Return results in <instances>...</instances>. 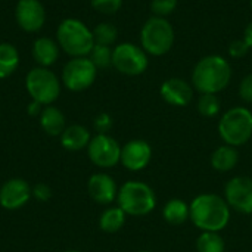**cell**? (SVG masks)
I'll use <instances>...</instances> for the list:
<instances>
[{"instance_id": "obj_1", "label": "cell", "mask_w": 252, "mask_h": 252, "mask_svg": "<svg viewBox=\"0 0 252 252\" xmlns=\"http://www.w3.org/2000/svg\"><path fill=\"white\" fill-rule=\"evenodd\" d=\"M190 208L192 223L202 232H220L230 221V207L226 199L216 193L198 195Z\"/></svg>"}, {"instance_id": "obj_2", "label": "cell", "mask_w": 252, "mask_h": 252, "mask_svg": "<svg viewBox=\"0 0 252 252\" xmlns=\"http://www.w3.org/2000/svg\"><path fill=\"white\" fill-rule=\"evenodd\" d=\"M232 80V66L229 61L220 55L202 58L193 68L192 86L201 94H217L223 92Z\"/></svg>"}, {"instance_id": "obj_3", "label": "cell", "mask_w": 252, "mask_h": 252, "mask_svg": "<svg viewBox=\"0 0 252 252\" xmlns=\"http://www.w3.org/2000/svg\"><path fill=\"white\" fill-rule=\"evenodd\" d=\"M56 41L71 58H86L94 46L93 31L77 18H66L59 24Z\"/></svg>"}, {"instance_id": "obj_4", "label": "cell", "mask_w": 252, "mask_h": 252, "mask_svg": "<svg viewBox=\"0 0 252 252\" xmlns=\"http://www.w3.org/2000/svg\"><path fill=\"white\" fill-rule=\"evenodd\" d=\"M118 207L133 217H143L154 211L157 205V196L151 186L143 182L130 180L124 183L117 195Z\"/></svg>"}, {"instance_id": "obj_5", "label": "cell", "mask_w": 252, "mask_h": 252, "mask_svg": "<svg viewBox=\"0 0 252 252\" xmlns=\"http://www.w3.org/2000/svg\"><path fill=\"white\" fill-rule=\"evenodd\" d=\"M219 134L229 146H242L252 137V112L245 106H235L223 114Z\"/></svg>"}, {"instance_id": "obj_6", "label": "cell", "mask_w": 252, "mask_h": 252, "mask_svg": "<svg viewBox=\"0 0 252 252\" xmlns=\"http://www.w3.org/2000/svg\"><path fill=\"white\" fill-rule=\"evenodd\" d=\"M174 28L161 16L149 18L140 31V46L152 56H164L174 44Z\"/></svg>"}, {"instance_id": "obj_7", "label": "cell", "mask_w": 252, "mask_h": 252, "mask_svg": "<svg viewBox=\"0 0 252 252\" xmlns=\"http://www.w3.org/2000/svg\"><path fill=\"white\" fill-rule=\"evenodd\" d=\"M25 87L31 99L43 106L52 105L61 94V80L52 69L44 66H35L28 71Z\"/></svg>"}, {"instance_id": "obj_8", "label": "cell", "mask_w": 252, "mask_h": 252, "mask_svg": "<svg viewBox=\"0 0 252 252\" xmlns=\"http://www.w3.org/2000/svg\"><path fill=\"white\" fill-rule=\"evenodd\" d=\"M148 53L142 49V46L121 43L112 49V66L124 75H140L148 69Z\"/></svg>"}, {"instance_id": "obj_9", "label": "cell", "mask_w": 252, "mask_h": 252, "mask_svg": "<svg viewBox=\"0 0 252 252\" xmlns=\"http://www.w3.org/2000/svg\"><path fill=\"white\" fill-rule=\"evenodd\" d=\"M97 68L86 58H71L62 69V83L71 92L87 90L96 80Z\"/></svg>"}, {"instance_id": "obj_10", "label": "cell", "mask_w": 252, "mask_h": 252, "mask_svg": "<svg viewBox=\"0 0 252 252\" xmlns=\"http://www.w3.org/2000/svg\"><path fill=\"white\" fill-rule=\"evenodd\" d=\"M87 154L96 167L111 168L121 159V146L109 134H96L87 146Z\"/></svg>"}, {"instance_id": "obj_11", "label": "cell", "mask_w": 252, "mask_h": 252, "mask_svg": "<svg viewBox=\"0 0 252 252\" xmlns=\"http://www.w3.org/2000/svg\"><path fill=\"white\" fill-rule=\"evenodd\" d=\"M224 199L230 208L242 214H252V179L236 176L224 186Z\"/></svg>"}, {"instance_id": "obj_12", "label": "cell", "mask_w": 252, "mask_h": 252, "mask_svg": "<svg viewBox=\"0 0 252 252\" xmlns=\"http://www.w3.org/2000/svg\"><path fill=\"white\" fill-rule=\"evenodd\" d=\"M15 19L21 30L27 32H37L44 27L46 9L40 0H18Z\"/></svg>"}, {"instance_id": "obj_13", "label": "cell", "mask_w": 252, "mask_h": 252, "mask_svg": "<svg viewBox=\"0 0 252 252\" xmlns=\"http://www.w3.org/2000/svg\"><path fill=\"white\" fill-rule=\"evenodd\" d=\"M152 158V148L148 142L136 139L127 142L121 148V159L120 162L128 171H140L151 162Z\"/></svg>"}, {"instance_id": "obj_14", "label": "cell", "mask_w": 252, "mask_h": 252, "mask_svg": "<svg viewBox=\"0 0 252 252\" xmlns=\"http://www.w3.org/2000/svg\"><path fill=\"white\" fill-rule=\"evenodd\" d=\"M32 189L22 179H10L0 188V205L4 210H19L31 198Z\"/></svg>"}, {"instance_id": "obj_15", "label": "cell", "mask_w": 252, "mask_h": 252, "mask_svg": "<svg viewBox=\"0 0 252 252\" xmlns=\"http://www.w3.org/2000/svg\"><path fill=\"white\" fill-rule=\"evenodd\" d=\"M159 93L171 106H188L193 99V86L183 78L171 77L161 84Z\"/></svg>"}, {"instance_id": "obj_16", "label": "cell", "mask_w": 252, "mask_h": 252, "mask_svg": "<svg viewBox=\"0 0 252 252\" xmlns=\"http://www.w3.org/2000/svg\"><path fill=\"white\" fill-rule=\"evenodd\" d=\"M87 190L90 198L100 204V205H109L114 202V199L118 195L115 180L105 173H96L89 179Z\"/></svg>"}, {"instance_id": "obj_17", "label": "cell", "mask_w": 252, "mask_h": 252, "mask_svg": "<svg viewBox=\"0 0 252 252\" xmlns=\"http://www.w3.org/2000/svg\"><path fill=\"white\" fill-rule=\"evenodd\" d=\"M61 47L58 41L50 37H38L32 43V58L38 66L49 68L59 59Z\"/></svg>"}, {"instance_id": "obj_18", "label": "cell", "mask_w": 252, "mask_h": 252, "mask_svg": "<svg viewBox=\"0 0 252 252\" xmlns=\"http://www.w3.org/2000/svg\"><path fill=\"white\" fill-rule=\"evenodd\" d=\"M90 140H92L90 131L84 126H80V124L68 126L61 134V145L66 151H72V152L87 148Z\"/></svg>"}, {"instance_id": "obj_19", "label": "cell", "mask_w": 252, "mask_h": 252, "mask_svg": "<svg viewBox=\"0 0 252 252\" xmlns=\"http://www.w3.org/2000/svg\"><path fill=\"white\" fill-rule=\"evenodd\" d=\"M40 126L43 131L49 136H61L66 128L65 115L61 109L55 106H44L40 114Z\"/></svg>"}, {"instance_id": "obj_20", "label": "cell", "mask_w": 252, "mask_h": 252, "mask_svg": "<svg viewBox=\"0 0 252 252\" xmlns=\"http://www.w3.org/2000/svg\"><path fill=\"white\" fill-rule=\"evenodd\" d=\"M239 154L233 146L223 145L217 148L211 155V167L219 173H227L238 165Z\"/></svg>"}, {"instance_id": "obj_21", "label": "cell", "mask_w": 252, "mask_h": 252, "mask_svg": "<svg viewBox=\"0 0 252 252\" xmlns=\"http://www.w3.org/2000/svg\"><path fill=\"white\" fill-rule=\"evenodd\" d=\"M162 217L168 224L179 226L190 219V208L182 199H170L162 208Z\"/></svg>"}, {"instance_id": "obj_22", "label": "cell", "mask_w": 252, "mask_h": 252, "mask_svg": "<svg viewBox=\"0 0 252 252\" xmlns=\"http://www.w3.org/2000/svg\"><path fill=\"white\" fill-rule=\"evenodd\" d=\"M19 66V52L12 43H0V80L10 77Z\"/></svg>"}, {"instance_id": "obj_23", "label": "cell", "mask_w": 252, "mask_h": 252, "mask_svg": "<svg viewBox=\"0 0 252 252\" xmlns=\"http://www.w3.org/2000/svg\"><path fill=\"white\" fill-rule=\"evenodd\" d=\"M126 213L120 207H111L105 210L99 219V227L105 233H117L126 223Z\"/></svg>"}, {"instance_id": "obj_24", "label": "cell", "mask_w": 252, "mask_h": 252, "mask_svg": "<svg viewBox=\"0 0 252 252\" xmlns=\"http://www.w3.org/2000/svg\"><path fill=\"white\" fill-rule=\"evenodd\" d=\"M224 239L217 232H202L196 239L198 252H224Z\"/></svg>"}, {"instance_id": "obj_25", "label": "cell", "mask_w": 252, "mask_h": 252, "mask_svg": "<svg viewBox=\"0 0 252 252\" xmlns=\"http://www.w3.org/2000/svg\"><path fill=\"white\" fill-rule=\"evenodd\" d=\"M93 38H94V44H102V46L111 47L118 38V30L115 25H112L109 22H102L94 27Z\"/></svg>"}, {"instance_id": "obj_26", "label": "cell", "mask_w": 252, "mask_h": 252, "mask_svg": "<svg viewBox=\"0 0 252 252\" xmlns=\"http://www.w3.org/2000/svg\"><path fill=\"white\" fill-rule=\"evenodd\" d=\"M220 99L217 97V94H211V93H204L201 94L199 100H198V111L202 117L205 118H213L220 112Z\"/></svg>"}, {"instance_id": "obj_27", "label": "cell", "mask_w": 252, "mask_h": 252, "mask_svg": "<svg viewBox=\"0 0 252 252\" xmlns=\"http://www.w3.org/2000/svg\"><path fill=\"white\" fill-rule=\"evenodd\" d=\"M89 58L97 69L109 68L112 65V49L109 46L94 44Z\"/></svg>"}, {"instance_id": "obj_28", "label": "cell", "mask_w": 252, "mask_h": 252, "mask_svg": "<svg viewBox=\"0 0 252 252\" xmlns=\"http://www.w3.org/2000/svg\"><path fill=\"white\" fill-rule=\"evenodd\" d=\"M92 7L103 15H115L121 6H123V0H92Z\"/></svg>"}, {"instance_id": "obj_29", "label": "cell", "mask_w": 252, "mask_h": 252, "mask_svg": "<svg viewBox=\"0 0 252 252\" xmlns=\"http://www.w3.org/2000/svg\"><path fill=\"white\" fill-rule=\"evenodd\" d=\"M177 7V0H152L151 9L154 12V16L165 18L171 15Z\"/></svg>"}, {"instance_id": "obj_30", "label": "cell", "mask_w": 252, "mask_h": 252, "mask_svg": "<svg viewBox=\"0 0 252 252\" xmlns=\"http://www.w3.org/2000/svg\"><path fill=\"white\" fill-rule=\"evenodd\" d=\"M93 126H94V130L97 131V134H108V131L112 128V118L109 114L102 112V114L96 115Z\"/></svg>"}, {"instance_id": "obj_31", "label": "cell", "mask_w": 252, "mask_h": 252, "mask_svg": "<svg viewBox=\"0 0 252 252\" xmlns=\"http://www.w3.org/2000/svg\"><path fill=\"white\" fill-rule=\"evenodd\" d=\"M229 55L235 59H241L244 58L248 52H250V46L247 44V41L244 38H238V40H233L230 44H229Z\"/></svg>"}, {"instance_id": "obj_32", "label": "cell", "mask_w": 252, "mask_h": 252, "mask_svg": "<svg viewBox=\"0 0 252 252\" xmlns=\"http://www.w3.org/2000/svg\"><path fill=\"white\" fill-rule=\"evenodd\" d=\"M239 96L244 102L252 103V74H248L242 78L239 84Z\"/></svg>"}, {"instance_id": "obj_33", "label": "cell", "mask_w": 252, "mask_h": 252, "mask_svg": "<svg viewBox=\"0 0 252 252\" xmlns=\"http://www.w3.org/2000/svg\"><path fill=\"white\" fill-rule=\"evenodd\" d=\"M32 196H34L37 201H40V202H46V201L50 199L52 190H50V188H49L47 185L38 183V185H35V186L32 188Z\"/></svg>"}, {"instance_id": "obj_34", "label": "cell", "mask_w": 252, "mask_h": 252, "mask_svg": "<svg viewBox=\"0 0 252 252\" xmlns=\"http://www.w3.org/2000/svg\"><path fill=\"white\" fill-rule=\"evenodd\" d=\"M41 111H43V105L38 103V102H35V100H31V103L28 105V114L31 117H37V115L40 117Z\"/></svg>"}, {"instance_id": "obj_35", "label": "cell", "mask_w": 252, "mask_h": 252, "mask_svg": "<svg viewBox=\"0 0 252 252\" xmlns=\"http://www.w3.org/2000/svg\"><path fill=\"white\" fill-rule=\"evenodd\" d=\"M244 40L247 41V44L250 46V49H252V22H250V24H248V27L245 28Z\"/></svg>"}, {"instance_id": "obj_36", "label": "cell", "mask_w": 252, "mask_h": 252, "mask_svg": "<svg viewBox=\"0 0 252 252\" xmlns=\"http://www.w3.org/2000/svg\"><path fill=\"white\" fill-rule=\"evenodd\" d=\"M65 252H80V251H65Z\"/></svg>"}, {"instance_id": "obj_37", "label": "cell", "mask_w": 252, "mask_h": 252, "mask_svg": "<svg viewBox=\"0 0 252 252\" xmlns=\"http://www.w3.org/2000/svg\"><path fill=\"white\" fill-rule=\"evenodd\" d=\"M139 252H152V251H139Z\"/></svg>"}, {"instance_id": "obj_38", "label": "cell", "mask_w": 252, "mask_h": 252, "mask_svg": "<svg viewBox=\"0 0 252 252\" xmlns=\"http://www.w3.org/2000/svg\"><path fill=\"white\" fill-rule=\"evenodd\" d=\"M251 9H252V0H251Z\"/></svg>"}, {"instance_id": "obj_39", "label": "cell", "mask_w": 252, "mask_h": 252, "mask_svg": "<svg viewBox=\"0 0 252 252\" xmlns=\"http://www.w3.org/2000/svg\"><path fill=\"white\" fill-rule=\"evenodd\" d=\"M251 227H252V220H251Z\"/></svg>"}]
</instances>
